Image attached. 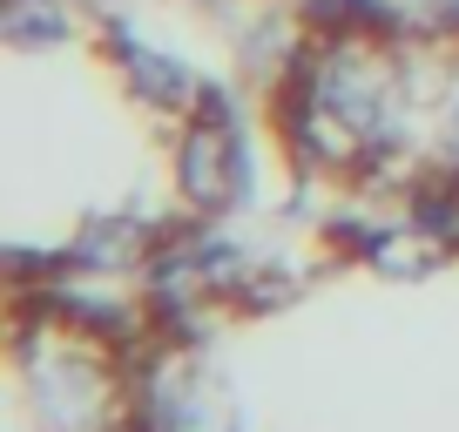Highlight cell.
Segmentation results:
<instances>
[{
	"label": "cell",
	"mask_w": 459,
	"mask_h": 432,
	"mask_svg": "<svg viewBox=\"0 0 459 432\" xmlns=\"http://www.w3.org/2000/svg\"><path fill=\"white\" fill-rule=\"evenodd\" d=\"M244 183H250V149L237 135V122H230V101L216 95L183 129V143H176V189H183L189 210L223 216L230 203L244 196Z\"/></svg>",
	"instance_id": "cell-1"
},
{
	"label": "cell",
	"mask_w": 459,
	"mask_h": 432,
	"mask_svg": "<svg viewBox=\"0 0 459 432\" xmlns=\"http://www.w3.org/2000/svg\"><path fill=\"white\" fill-rule=\"evenodd\" d=\"M108 41H115V61H122V74H129V82H135V88H143V95H149V101H162V108H183V101H189V95H196V82H189V74H183V68H176V61H162V55H156V48H143V41H129V34H122V28H115V34H108Z\"/></svg>",
	"instance_id": "cell-2"
}]
</instances>
